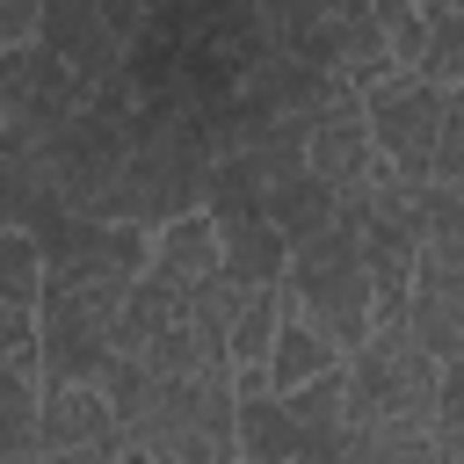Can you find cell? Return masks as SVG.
I'll list each match as a JSON object with an SVG mask.
<instances>
[{"mask_svg":"<svg viewBox=\"0 0 464 464\" xmlns=\"http://www.w3.org/2000/svg\"><path fill=\"white\" fill-rule=\"evenodd\" d=\"M413 7H420V29H428L420 72L442 80V87H457L464 80V0H413Z\"/></svg>","mask_w":464,"mask_h":464,"instance_id":"13","label":"cell"},{"mask_svg":"<svg viewBox=\"0 0 464 464\" xmlns=\"http://www.w3.org/2000/svg\"><path fill=\"white\" fill-rule=\"evenodd\" d=\"M362 116H370L377 160H392L406 181H428L435 130H442V80H428V72H384L377 87H362Z\"/></svg>","mask_w":464,"mask_h":464,"instance_id":"4","label":"cell"},{"mask_svg":"<svg viewBox=\"0 0 464 464\" xmlns=\"http://www.w3.org/2000/svg\"><path fill=\"white\" fill-rule=\"evenodd\" d=\"M435 377L442 362L406 319L370 326L341 362V428H435Z\"/></svg>","mask_w":464,"mask_h":464,"instance_id":"2","label":"cell"},{"mask_svg":"<svg viewBox=\"0 0 464 464\" xmlns=\"http://www.w3.org/2000/svg\"><path fill=\"white\" fill-rule=\"evenodd\" d=\"M370 160H377V145H370L362 94H355V87H341V80H326V94H319V102H312V116H304V167L341 196Z\"/></svg>","mask_w":464,"mask_h":464,"instance_id":"6","label":"cell"},{"mask_svg":"<svg viewBox=\"0 0 464 464\" xmlns=\"http://www.w3.org/2000/svg\"><path fill=\"white\" fill-rule=\"evenodd\" d=\"M283 261H290V239L261 218V210H232L218 218V268L246 290H276L283 283Z\"/></svg>","mask_w":464,"mask_h":464,"instance_id":"9","label":"cell"},{"mask_svg":"<svg viewBox=\"0 0 464 464\" xmlns=\"http://www.w3.org/2000/svg\"><path fill=\"white\" fill-rule=\"evenodd\" d=\"M261 218L297 246V239H312V232L334 225V188H326L312 167H290V174H276V181L261 188Z\"/></svg>","mask_w":464,"mask_h":464,"instance_id":"10","label":"cell"},{"mask_svg":"<svg viewBox=\"0 0 464 464\" xmlns=\"http://www.w3.org/2000/svg\"><path fill=\"white\" fill-rule=\"evenodd\" d=\"M362 7H370V22L384 29V44H392L399 72H420V44H428V29H420V7H413V0H362Z\"/></svg>","mask_w":464,"mask_h":464,"instance_id":"17","label":"cell"},{"mask_svg":"<svg viewBox=\"0 0 464 464\" xmlns=\"http://www.w3.org/2000/svg\"><path fill=\"white\" fill-rule=\"evenodd\" d=\"M29 464H116V450H36Z\"/></svg>","mask_w":464,"mask_h":464,"instance_id":"20","label":"cell"},{"mask_svg":"<svg viewBox=\"0 0 464 464\" xmlns=\"http://www.w3.org/2000/svg\"><path fill=\"white\" fill-rule=\"evenodd\" d=\"M268 392H297V384H312V377H326V370H341V348L326 341V334H312L297 312H283L276 319V341H268Z\"/></svg>","mask_w":464,"mask_h":464,"instance_id":"11","label":"cell"},{"mask_svg":"<svg viewBox=\"0 0 464 464\" xmlns=\"http://www.w3.org/2000/svg\"><path fill=\"white\" fill-rule=\"evenodd\" d=\"M428 181H457V188H464V80L442 87V130H435Z\"/></svg>","mask_w":464,"mask_h":464,"instance_id":"18","label":"cell"},{"mask_svg":"<svg viewBox=\"0 0 464 464\" xmlns=\"http://www.w3.org/2000/svg\"><path fill=\"white\" fill-rule=\"evenodd\" d=\"M36 450H123L116 406L94 377H65L36 392Z\"/></svg>","mask_w":464,"mask_h":464,"instance_id":"7","label":"cell"},{"mask_svg":"<svg viewBox=\"0 0 464 464\" xmlns=\"http://www.w3.org/2000/svg\"><path fill=\"white\" fill-rule=\"evenodd\" d=\"M283 312H297L312 334H326L341 355L377 326V276H370V254L362 239L334 218L326 232L297 239L290 261H283Z\"/></svg>","mask_w":464,"mask_h":464,"instance_id":"1","label":"cell"},{"mask_svg":"<svg viewBox=\"0 0 464 464\" xmlns=\"http://www.w3.org/2000/svg\"><path fill=\"white\" fill-rule=\"evenodd\" d=\"M203 276H218V218H210V210H174L167 225H152L145 283H160V290H196Z\"/></svg>","mask_w":464,"mask_h":464,"instance_id":"8","label":"cell"},{"mask_svg":"<svg viewBox=\"0 0 464 464\" xmlns=\"http://www.w3.org/2000/svg\"><path fill=\"white\" fill-rule=\"evenodd\" d=\"M36 392H44L36 370L0 362V464H29L36 457Z\"/></svg>","mask_w":464,"mask_h":464,"instance_id":"12","label":"cell"},{"mask_svg":"<svg viewBox=\"0 0 464 464\" xmlns=\"http://www.w3.org/2000/svg\"><path fill=\"white\" fill-rule=\"evenodd\" d=\"M36 290H44V246H36V232L0 225V304L36 312Z\"/></svg>","mask_w":464,"mask_h":464,"instance_id":"16","label":"cell"},{"mask_svg":"<svg viewBox=\"0 0 464 464\" xmlns=\"http://www.w3.org/2000/svg\"><path fill=\"white\" fill-rule=\"evenodd\" d=\"M130 283L116 276H87L72 261H44V290H36V377L65 384V377H94L116 348V312H123Z\"/></svg>","mask_w":464,"mask_h":464,"instance_id":"3","label":"cell"},{"mask_svg":"<svg viewBox=\"0 0 464 464\" xmlns=\"http://www.w3.org/2000/svg\"><path fill=\"white\" fill-rule=\"evenodd\" d=\"M399 319L413 326V341L435 362L464 355V246H420L413 254V283H406Z\"/></svg>","mask_w":464,"mask_h":464,"instance_id":"5","label":"cell"},{"mask_svg":"<svg viewBox=\"0 0 464 464\" xmlns=\"http://www.w3.org/2000/svg\"><path fill=\"white\" fill-rule=\"evenodd\" d=\"M435 435H464V355H450L435 377Z\"/></svg>","mask_w":464,"mask_h":464,"instance_id":"19","label":"cell"},{"mask_svg":"<svg viewBox=\"0 0 464 464\" xmlns=\"http://www.w3.org/2000/svg\"><path fill=\"white\" fill-rule=\"evenodd\" d=\"M276 319H283V290H246L225 348H232V370H261L268 362V341H276Z\"/></svg>","mask_w":464,"mask_h":464,"instance_id":"15","label":"cell"},{"mask_svg":"<svg viewBox=\"0 0 464 464\" xmlns=\"http://www.w3.org/2000/svg\"><path fill=\"white\" fill-rule=\"evenodd\" d=\"M341 464H435V428H341Z\"/></svg>","mask_w":464,"mask_h":464,"instance_id":"14","label":"cell"},{"mask_svg":"<svg viewBox=\"0 0 464 464\" xmlns=\"http://www.w3.org/2000/svg\"><path fill=\"white\" fill-rule=\"evenodd\" d=\"M116 464H152V457H145L138 442H123V450H116Z\"/></svg>","mask_w":464,"mask_h":464,"instance_id":"21","label":"cell"}]
</instances>
